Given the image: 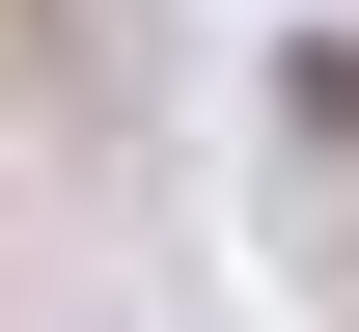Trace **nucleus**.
I'll list each match as a JSON object with an SVG mask.
<instances>
[{"mask_svg":"<svg viewBox=\"0 0 359 332\" xmlns=\"http://www.w3.org/2000/svg\"><path fill=\"white\" fill-rule=\"evenodd\" d=\"M304 194H332V249H359V55H304Z\"/></svg>","mask_w":359,"mask_h":332,"instance_id":"1","label":"nucleus"}]
</instances>
